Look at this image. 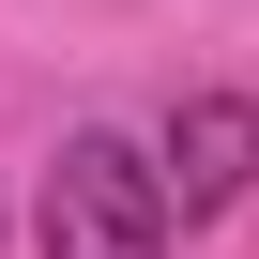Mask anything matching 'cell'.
<instances>
[{"label":"cell","instance_id":"1","mask_svg":"<svg viewBox=\"0 0 259 259\" xmlns=\"http://www.w3.org/2000/svg\"><path fill=\"white\" fill-rule=\"evenodd\" d=\"M168 183H153V153L138 138H61L46 153V183H31V244L46 259H168Z\"/></svg>","mask_w":259,"mask_h":259},{"label":"cell","instance_id":"2","mask_svg":"<svg viewBox=\"0 0 259 259\" xmlns=\"http://www.w3.org/2000/svg\"><path fill=\"white\" fill-rule=\"evenodd\" d=\"M153 183H168V213H229V198H259V92H183Z\"/></svg>","mask_w":259,"mask_h":259}]
</instances>
